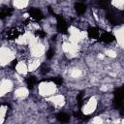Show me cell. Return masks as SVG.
<instances>
[{
    "label": "cell",
    "mask_w": 124,
    "mask_h": 124,
    "mask_svg": "<svg viewBox=\"0 0 124 124\" xmlns=\"http://www.w3.org/2000/svg\"><path fill=\"white\" fill-rule=\"evenodd\" d=\"M108 19L112 24H121V23H123L124 16H123L122 12H120L118 10H116V11L111 10L108 14Z\"/></svg>",
    "instance_id": "1"
},
{
    "label": "cell",
    "mask_w": 124,
    "mask_h": 124,
    "mask_svg": "<svg viewBox=\"0 0 124 124\" xmlns=\"http://www.w3.org/2000/svg\"><path fill=\"white\" fill-rule=\"evenodd\" d=\"M22 33V30L21 28L19 27H13L11 29H9L7 32H6V38L8 40H15L16 38H18Z\"/></svg>",
    "instance_id": "2"
},
{
    "label": "cell",
    "mask_w": 124,
    "mask_h": 124,
    "mask_svg": "<svg viewBox=\"0 0 124 124\" xmlns=\"http://www.w3.org/2000/svg\"><path fill=\"white\" fill-rule=\"evenodd\" d=\"M122 101H123V89L122 87L118 88L114 92V105L116 108L122 107Z\"/></svg>",
    "instance_id": "3"
},
{
    "label": "cell",
    "mask_w": 124,
    "mask_h": 124,
    "mask_svg": "<svg viewBox=\"0 0 124 124\" xmlns=\"http://www.w3.org/2000/svg\"><path fill=\"white\" fill-rule=\"evenodd\" d=\"M57 31L59 33H66L67 32V23L63 16H57Z\"/></svg>",
    "instance_id": "4"
},
{
    "label": "cell",
    "mask_w": 124,
    "mask_h": 124,
    "mask_svg": "<svg viewBox=\"0 0 124 124\" xmlns=\"http://www.w3.org/2000/svg\"><path fill=\"white\" fill-rule=\"evenodd\" d=\"M114 39H115L114 36L110 33H102V34H100V36L98 38V40L100 42L105 43V44H109V43L113 42Z\"/></svg>",
    "instance_id": "5"
},
{
    "label": "cell",
    "mask_w": 124,
    "mask_h": 124,
    "mask_svg": "<svg viewBox=\"0 0 124 124\" xmlns=\"http://www.w3.org/2000/svg\"><path fill=\"white\" fill-rule=\"evenodd\" d=\"M29 15H30V17L35 20H41L44 17L42 12L39 9H35V8H32L29 10Z\"/></svg>",
    "instance_id": "6"
},
{
    "label": "cell",
    "mask_w": 124,
    "mask_h": 124,
    "mask_svg": "<svg viewBox=\"0 0 124 124\" xmlns=\"http://www.w3.org/2000/svg\"><path fill=\"white\" fill-rule=\"evenodd\" d=\"M87 33H88V37L91 38V39H98L99 36H100V34H101L100 31H99V29L96 28V27H90L88 29Z\"/></svg>",
    "instance_id": "7"
},
{
    "label": "cell",
    "mask_w": 124,
    "mask_h": 124,
    "mask_svg": "<svg viewBox=\"0 0 124 124\" xmlns=\"http://www.w3.org/2000/svg\"><path fill=\"white\" fill-rule=\"evenodd\" d=\"M13 10L9 7H2L0 8V18H5L12 15Z\"/></svg>",
    "instance_id": "8"
},
{
    "label": "cell",
    "mask_w": 124,
    "mask_h": 124,
    "mask_svg": "<svg viewBox=\"0 0 124 124\" xmlns=\"http://www.w3.org/2000/svg\"><path fill=\"white\" fill-rule=\"evenodd\" d=\"M56 118H57V120L58 121H60V122H68L69 121V119H70V116H69V114H67L66 112H58L57 114H56Z\"/></svg>",
    "instance_id": "9"
},
{
    "label": "cell",
    "mask_w": 124,
    "mask_h": 124,
    "mask_svg": "<svg viewBox=\"0 0 124 124\" xmlns=\"http://www.w3.org/2000/svg\"><path fill=\"white\" fill-rule=\"evenodd\" d=\"M75 8H76L77 13L78 14H80V15L84 14L85 11H86V5L83 4V3H77L76 6H75Z\"/></svg>",
    "instance_id": "10"
},
{
    "label": "cell",
    "mask_w": 124,
    "mask_h": 124,
    "mask_svg": "<svg viewBox=\"0 0 124 124\" xmlns=\"http://www.w3.org/2000/svg\"><path fill=\"white\" fill-rule=\"evenodd\" d=\"M98 4H99L100 8L107 10V9H108V7L111 4V0H98Z\"/></svg>",
    "instance_id": "11"
},
{
    "label": "cell",
    "mask_w": 124,
    "mask_h": 124,
    "mask_svg": "<svg viewBox=\"0 0 124 124\" xmlns=\"http://www.w3.org/2000/svg\"><path fill=\"white\" fill-rule=\"evenodd\" d=\"M36 78L34 76H29L27 78H26V83L28 85V88H32L34 86V84L36 83Z\"/></svg>",
    "instance_id": "12"
},
{
    "label": "cell",
    "mask_w": 124,
    "mask_h": 124,
    "mask_svg": "<svg viewBox=\"0 0 124 124\" xmlns=\"http://www.w3.org/2000/svg\"><path fill=\"white\" fill-rule=\"evenodd\" d=\"M51 80H52L57 86H60V85L63 83V79H62V78H51Z\"/></svg>",
    "instance_id": "13"
},
{
    "label": "cell",
    "mask_w": 124,
    "mask_h": 124,
    "mask_svg": "<svg viewBox=\"0 0 124 124\" xmlns=\"http://www.w3.org/2000/svg\"><path fill=\"white\" fill-rule=\"evenodd\" d=\"M53 54H54L53 49H52V48H49V49L47 50V52H46V58H47V59H51L52 56H53Z\"/></svg>",
    "instance_id": "14"
},
{
    "label": "cell",
    "mask_w": 124,
    "mask_h": 124,
    "mask_svg": "<svg viewBox=\"0 0 124 124\" xmlns=\"http://www.w3.org/2000/svg\"><path fill=\"white\" fill-rule=\"evenodd\" d=\"M45 35H46V33H45L43 30H38V31L36 32V36H37V37L43 38V37H45Z\"/></svg>",
    "instance_id": "15"
},
{
    "label": "cell",
    "mask_w": 124,
    "mask_h": 124,
    "mask_svg": "<svg viewBox=\"0 0 124 124\" xmlns=\"http://www.w3.org/2000/svg\"><path fill=\"white\" fill-rule=\"evenodd\" d=\"M16 65H17V60H14V61L12 62V68H13V69H15Z\"/></svg>",
    "instance_id": "16"
}]
</instances>
